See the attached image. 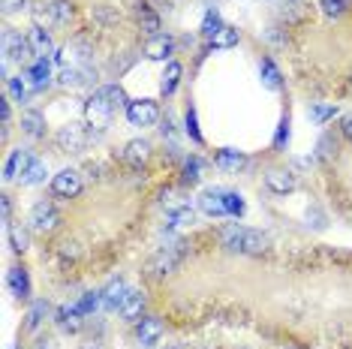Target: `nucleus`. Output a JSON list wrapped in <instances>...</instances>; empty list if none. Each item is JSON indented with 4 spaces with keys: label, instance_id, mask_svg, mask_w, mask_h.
<instances>
[{
    "label": "nucleus",
    "instance_id": "obj_1",
    "mask_svg": "<svg viewBox=\"0 0 352 349\" xmlns=\"http://www.w3.org/2000/svg\"><path fill=\"white\" fill-rule=\"evenodd\" d=\"M220 241L223 247L232 250V253H253V256H259L262 250H265V235L256 232V229H244L238 223H226L220 229Z\"/></svg>",
    "mask_w": 352,
    "mask_h": 349
},
{
    "label": "nucleus",
    "instance_id": "obj_2",
    "mask_svg": "<svg viewBox=\"0 0 352 349\" xmlns=\"http://www.w3.org/2000/svg\"><path fill=\"white\" fill-rule=\"evenodd\" d=\"M111 115H115V102L109 100L106 87L102 91H94L91 97L85 102V121L87 126H94V130H106L111 124Z\"/></svg>",
    "mask_w": 352,
    "mask_h": 349
},
{
    "label": "nucleus",
    "instance_id": "obj_3",
    "mask_svg": "<svg viewBox=\"0 0 352 349\" xmlns=\"http://www.w3.org/2000/svg\"><path fill=\"white\" fill-rule=\"evenodd\" d=\"M28 223H30V229L34 232H52V229H58V223H60V214H58V208H54L52 202H36L34 208H30V217H28Z\"/></svg>",
    "mask_w": 352,
    "mask_h": 349
},
{
    "label": "nucleus",
    "instance_id": "obj_4",
    "mask_svg": "<svg viewBox=\"0 0 352 349\" xmlns=\"http://www.w3.org/2000/svg\"><path fill=\"white\" fill-rule=\"evenodd\" d=\"M126 121L133 126H154L160 121V106L154 100H130V106H126Z\"/></svg>",
    "mask_w": 352,
    "mask_h": 349
},
{
    "label": "nucleus",
    "instance_id": "obj_5",
    "mask_svg": "<svg viewBox=\"0 0 352 349\" xmlns=\"http://www.w3.org/2000/svg\"><path fill=\"white\" fill-rule=\"evenodd\" d=\"M58 145H60V150H69V154L85 150V145H87V126L78 124V121L63 124L58 130Z\"/></svg>",
    "mask_w": 352,
    "mask_h": 349
},
{
    "label": "nucleus",
    "instance_id": "obj_6",
    "mask_svg": "<svg viewBox=\"0 0 352 349\" xmlns=\"http://www.w3.org/2000/svg\"><path fill=\"white\" fill-rule=\"evenodd\" d=\"M0 49H3V60H28V58H34L28 36H21L19 30H6L3 39H0Z\"/></svg>",
    "mask_w": 352,
    "mask_h": 349
},
{
    "label": "nucleus",
    "instance_id": "obj_7",
    "mask_svg": "<svg viewBox=\"0 0 352 349\" xmlns=\"http://www.w3.org/2000/svg\"><path fill=\"white\" fill-rule=\"evenodd\" d=\"M91 54H94V49H91V43L87 39H73V43H67L60 49V54H58V60L63 63V67H87V60H91Z\"/></svg>",
    "mask_w": 352,
    "mask_h": 349
},
{
    "label": "nucleus",
    "instance_id": "obj_8",
    "mask_svg": "<svg viewBox=\"0 0 352 349\" xmlns=\"http://www.w3.org/2000/svg\"><path fill=\"white\" fill-rule=\"evenodd\" d=\"M52 193L60 196V199H76L82 193V174L76 169H63L52 178Z\"/></svg>",
    "mask_w": 352,
    "mask_h": 349
},
{
    "label": "nucleus",
    "instance_id": "obj_9",
    "mask_svg": "<svg viewBox=\"0 0 352 349\" xmlns=\"http://www.w3.org/2000/svg\"><path fill=\"white\" fill-rule=\"evenodd\" d=\"M30 166H34V154H30L28 148H19V150H12V154H10V160H6V166H3V178H6V181L25 178Z\"/></svg>",
    "mask_w": 352,
    "mask_h": 349
},
{
    "label": "nucleus",
    "instance_id": "obj_10",
    "mask_svg": "<svg viewBox=\"0 0 352 349\" xmlns=\"http://www.w3.org/2000/svg\"><path fill=\"white\" fill-rule=\"evenodd\" d=\"M199 208L208 217H229V205H226V190H205L199 196Z\"/></svg>",
    "mask_w": 352,
    "mask_h": 349
},
{
    "label": "nucleus",
    "instance_id": "obj_11",
    "mask_svg": "<svg viewBox=\"0 0 352 349\" xmlns=\"http://www.w3.org/2000/svg\"><path fill=\"white\" fill-rule=\"evenodd\" d=\"M28 43H30V52H34V60H49V54L54 52V43L49 36L45 27H30L28 30Z\"/></svg>",
    "mask_w": 352,
    "mask_h": 349
},
{
    "label": "nucleus",
    "instance_id": "obj_12",
    "mask_svg": "<svg viewBox=\"0 0 352 349\" xmlns=\"http://www.w3.org/2000/svg\"><path fill=\"white\" fill-rule=\"evenodd\" d=\"M100 295H102V307H106L109 313H115V311H121V307H124V301H126V295H130V289H126L124 280H111L109 286L100 292Z\"/></svg>",
    "mask_w": 352,
    "mask_h": 349
},
{
    "label": "nucleus",
    "instance_id": "obj_13",
    "mask_svg": "<svg viewBox=\"0 0 352 349\" xmlns=\"http://www.w3.org/2000/svg\"><path fill=\"white\" fill-rule=\"evenodd\" d=\"M139 344H145V346H154L160 337L166 335V325H163V319L160 316H145V319L139 322Z\"/></svg>",
    "mask_w": 352,
    "mask_h": 349
},
{
    "label": "nucleus",
    "instance_id": "obj_14",
    "mask_svg": "<svg viewBox=\"0 0 352 349\" xmlns=\"http://www.w3.org/2000/svg\"><path fill=\"white\" fill-rule=\"evenodd\" d=\"M265 187H268L274 196H286V193H292V190L298 187V184H295V174H292V172L274 169V172L265 174Z\"/></svg>",
    "mask_w": 352,
    "mask_h": 349
},
{
    "label": "nucleus",
    "instance_id": "obj_15",
    "mask_svg": "<svg viewBox=\"0 0 352 349\" xmlns=\"http://www.w3.org/2000/svg\"><path fill=\"white\" fill-rule=\"evenodd\" d=\"M91 78H97V73H94L91 67H63L58 73V82L63 87H78V85H87Z\"/></svg>",
    "mask_w": 352,
    "mask_h": 349
},
{
    "label": "nucleus",
    "instance_id": "obj_16",
    "mask_svg": "<svg viewBox=\"0 0 352 349\" xmlns=\"http://www.w3.org/2000/svg\"><path fill=\"white\" fill-rule=\"evenodd\" d=\"M148 157H151V145L145 139H133V142H126V148H124V160L133 166V169H142V166L148 163Z\"/></svg>",
    "mask_w": 352,
    "mask_h": 349
},
{
    "label": "nucleus",
    "instance_id": "obj_17",
    "mask_svg": "<svg viewBox=\"0 0 352 349\" xmlns=\"http://www.w3.org/2000/svg\"><path fill=\"white\" fill-rule=\"evenodd\" d=\"M145 307H148V301L142 292H130L124 301V307H121V316L126 322H142L145 319Z\"/></svg>",
    "mask_w": 352,
    "mask_h": 349
},
{
    "label": "nucleus",
    "instance_id": "obj_18",
    "mask_svg": "<svg viewBox=\"0 0 352 349\" xmlns=\"http://www.w3.org/2000/svg\"><path fill=\"white\" fill-rule=\"evenodd\" d=\"M25 78L30 85V91H43L52 78V69H49V60H34L30 67L25 69Z\"/></svg>",
    "mask_w": 352,
    "mask_h": 349
},
{
    "label": "nucleus",
    "instance_id": "obj_19",
    "mask_svg": "<svg viewBox=\"0 0 352 349\" xmlns=\"http://www.w3.org/2000/svg\"><path fill=\"white\" fill-rule=\"evenodd\" d=\"M214 166L223 169V172H238V169L247 166V157L235 148H223V150H217V157H214Z\"/></svg>",
    "mask_w": 352,
    "mask_h": 349
},
{
    "label": "nucleus",
    "instance_id": "obj_20",
    "mask_svg": "<svg viewBox=\"0 0 352 349\" xmlns=\"http://www.w3.org/2000/svg\"><path fill=\"white\" fill-rule=\"evenodd\" d=\"M175 49V39L172 36H166V34H157V36H151L148 39V45H145V54L151 60H166L172 54Z\"/></svg>",
    "mask_w": 352,
    "mask_h": 349
},
{
    "label": "nucleus",
    "instance_id": "obj_21",
    "mask_svg": "<svg viewBox=\"0 0 352 349\" xmlns=\"http://www.w3.org/2000/svg\"><path fill=\"white\" fill-rule=\"evenodd\" d=\"M135 19H139V27L145 30L148 36H157L160 34V15L151 10L148 3H142V0L135 3Z\"/></svg>",
    "mask_w": 352,
    "mask_h": 349
},
{
    "label": "nucleus",
    "instance_id": "obj_22",
    "mask_svg": "<svg viewBox=\"0 0 352 349\" xmlns=\"http://www.w3.org/2000/svg\"><path fill=\"white\" fill-rule=\"evenodd\" d=\"M21 130H25L30 139H43L45 136V117L39 115L36 109H28V112L21 115Z\"/></svg>",
    "mask_w": 352,
    "mask_h": 349
},
{
    "label": "nucleus",
    "instance_id": "obj_23",
    "mask_svg": "<svg viewBox=\"0 0 352 349\" xmlns=\"http://www.w3.org/2000/svg\"><path fill=\"white\" fill-rule=\"evenodd\" d=\"M178 265H181V253H175L172 247H166L154 262H151V271H154V274H172Z\"/></svg>",
    "mask_w": 352,
    "mask_h": 349
},
{
    "label": "nucleus",
    "instance_id": "obj_24",
    "mask_svg": "<svg viewBox=\"0 0 352 349\" xmlns=\"http://www.w3.org/2000/svg\"><path fill=\"white\" fill-rule=\"evenodd\" d=\"M10 289L15 298H30V277L25 268H12L10 271Z\"/></svg>",
    "mask_w": 352,
    "mask_h": 349
},
{
    "label": "nucleus",
    "instance_id": "obj_25",
    "mask_svg": "<svg viewBox=\"0 0 352 349\" xmlns=\"http://www.w3.org/2000/svg\"><path fill=\"white\" fill-rule=\"evenodd\" d=\"M181 76H184L181 63H175V60H172L169 67H166V73H163V85H160V87H163V93H166V97H172V93H175V87H178Z\"/></svg>",
    "mask_w": 352,
    "mask_h": 349
},
{
    "label": "nucleus",
    "instance_id": "obj_26",
    "mask_svg": "<svg viewBox=\"0 0 352 349\" xmlns=\"http://www.w3.org/2000/svg\"><path fill=\"white\" fill-rule=\"evenodd\" d=\"M52 15H54V25H67V21L76 15L73 0H54V3H52Z\"/></svg>",
    "mask_w": 352,
    "mask_h": 349
},
{
    "label": "nucleus",
    "instance_id": "obj_27",
    "mask_svg": "<svg viewBox=\"0 0 352 349\" xmlns=\"http://www.w3.org/2000/svg\"><path fill=\"white\" fill-rule=\"evenodd\" d=\"M238 39H241V34H238L235 27H226V25H223L220 34L211 39V45H214V49H232V45H238Z\"/></svg>",
    "mask_w": 352,
    "mask_h": 349
},
{
    "label": "nucleus",
    "instance_id": "obj_28",
    "mask_svg": "<svg viewBox=\"0 0 352 349\" xmlns=\"http://www.w3.org/2000/svg\"><path fill=\"white\" fill-rule=\"evenodd\" d=\"M319 10H322L325 19H340L349 10V0H319Z\"/></svg>",
    "mask_w": 352,
    "mask_h": 349
},
{
    "label": "nucleus",
    "instance_id": "obj_29",
    "mask_svg": "<svg viewBox=\"0 0 352 349\" xmlns=\"http://www.w3.org/2000/svg\"><path fill=\"white\" fill-rule=\"evenodd\" d=\"M259 73H262V82H265L268 87H271V91H277V87H280V69L274 67V60H262V67H259Z\"/></svg>",
    "mask_w": 352,
    "mask_h": 349
},
{
    "label": "nucleus",
    "instance_id": "obj_30",
    "mask_svg": "<svg viewBox=\"0 0 352 349\" xmlns=\"http://www.w3.org/2000/svg\"><path fill=\"white\" fill-rule=\"evenodd\" d=\"M223 30V21H220V15L217 12H208L205 15V21H202V36L205 39H214Z\"/></svg>",
    "mask_w": 352,
    "mask_h": 349
},
{
    "label": "nucleus",
    "instance_id": "obj_31",
    "mask_svg": "<svg viewBox=\"0 0 352 349\" xmlns=\"http://www.w3.org/2000/svg\"><path fill=\"white\" fill-rule=\"evenodd\" d=\"M45 181V163H39V160H34V166L28 169V174L21 178V184H28V187H34V184H43Z\"/></svg>",
    "mask_w": 352,
    "mask_h": 349
},
{
    "label": "nucleus",
    "instance_id": "obj_32",
    "mask_svg": "<svg viewBox=\"0 0 352 349\" xmlns=\"http://www.w3.org/2000/svg\"><path fill=\"white\" fill-rule=\"evenodd\" d=\"M6 82H10V93H12L15 100H21V102L28 100L30 85H28V78H25V76H19V78H6Z\"/></svg>",
    "mask_w": 352,
    "mask_h": 349
},
{
    "label": "nucleus",
    "instance_id": "obj_33",
    "mask_svg": "<svg viewBox=\"0 0 352 349\" xmlns=\"http://www.w3.org/2000/svg\"><path fill=\"white\" fill-rule=\"evenodd\" d=\"M45 311H49V304L45 301H36L34 307H30V313H28V322H25V328L28 331H34L39 322H43V316H45Z\"/></svg>",
    "mask_w": 352,
    "mask_h": 349
},
{
    "label": "nucleus",
    "instance_id": "obj_34",
    "mask_svg": "<svg viewBox=\"0 0 352 349\" xmlns=\"http://www.w3.org/2000/svg\"><path fill=\"white\" fill-rule=\"evenodd\" d=\"M10 244L15 253H25L30 247V235L25 232V229H10Z\"/></svg>",
    "mask_w": 352,
    "mask_h": 349
},
{
    "label": "nucleus",
    "instance_id": "obj_35",
    "mask_svg": "<svg viewBox=\"0 0 352 349\" xmlns=\"http://www.w3.org/2000/svg\"><path fill=\"white\" fill-rule=\"evenodd\" d=\"M316 150H319V160H331V157L334 154H338V142H334L331 136H322V139H319V145H316Z\"/></svg>",
    "mask_w": 352,
    "mask_h": 349
},
{
    "label": "nucleus",
    "instance_id": "obj_36",
    "mask_svg": "<svg viewBox=\"0 0 352 349\" xmlns=\"http://www.w3.org/2000/svg\"><path fill=\"white\" fill-rule=\"evenodd\" d=\"M97 304H102V295H100V292H87V295H85V298L76 304V311L82 313V316H87V313H91Z\"/></svg>",
    "mask_w": 352,
    "mask_h": 349
},
{
    "label": "nucleus",
    "instance_id": "obj_37",
    "mask_svg": "<svg viewBox=\"0 0 352 349\" xmlns=\"http://www.w3.org/2000/svg\"><path fill=\"white\" fill-rule=\"evenodd\" d=\"M226 205H229V217H241L244 214V199L238 193H226Z\"/></svg>",
    "mask_w": 352,
    "mask_h": 349
},
{
    "label": "nucleus",
    "instance_id": "obj_38",
    "mask_svg": "<svg viewBox=\"0 0 352 349\" xmlns=\"http://www.w3.org/2000/svg\"><path fill=\"white\" fill-rule=\"evenodd\" d=\"M169 220L175 226H187V223H193V211H190V208H178V211L169 214Z\"/></svg>",
    "mask_w": 352,
    "mask_h": 349
},
{
    "label": "nucleus",
    "instance_id": "obj_39",
    "mask_svg": "<svg viewBox=\"0 0 352 349\" xmlns=\"http://www.w3.org/2000/svg\"><path fill=\"white\" fill-rule=\"evenodd\" d=\"M334 112H338V109H334V106H314V109H310V115H314V121H319V124H325L328 117H334Z\"/></svg>",
    "mask_w": 352,
    "mask_h": 349
},
{
    "label": "nucleus",
    "instance_id": "obj_40",
    "mask_svg": "<svg viewBox=\"0 0 352 349\" xmlns=\"http://www.w3.org/2000/svg\"><path fill=\"white\" fill-rule=\"evenodd\" d=\"M199 166H202V163H199L196 157H193V160H187V166H184V181H190V184L199 181Z\"/></svg>",
    "mask_w": 352,
    "mask_h": 349
},
{
    "label": "nucleus",
    "instance_id": "obj_41",
    "mask_svg": "<svg viewBox=\"0 0 352 349\" xmlns=\"http://www.w3.org/2000/svg\"><path fill=\"white\" fill-rule=\"evenodd\" d=\"M187 133L193 136V142H202V133H199V126H196V112L193 109H187Z\"/></svg>",
    "mask_w": 352,
    "mask_h": 349
},
{
    "label": "nucleus",
    "instance_id": "obj_42",
    "mask_svg": "<svg viewBox=\"0 0 352 349\" xmlns=\"http://www.w3.org/2000/svg\"><path fill=\"white\" fill-rule=\"evenodd\" d=\"M106 93H109V100L115 102V109H118V106H130V100L124 97V91H121V87H106Z\"/></svg>",
    "mask_w": 352,
    "mask_h": 349
},
{
    "label": "nucleus",
    "instance_id": "obj_43",
    "mask_svg": "<svg viewBox=\"0 0 352 349\" xmlns=\"http://www.w3.org/2000/svg\"><path fill=\"white\" fill-rule=\"evenodd\" d=\"M0 6H3V12L10 15V12H19V10H25V6H28V0H0Z\"/></svg>",
    "mask_w": 352,
    "mask_h": 349
},
{
    "label": "nucleus",
    "instance_id": "obj_44",
    "mask_svg": "<svg viewBox=\"0 0 352 349\" xmlns=\"http://www.w3.org/2000/svg\"><path fill=\"white\" fill-rule=\"evenodd\" d=\"M340 133H343V139H346V142H352V112H349V115H343Z\"/></svg>",
    "mask_w": 352,
    "mask_h": 349
},
{
    "label": "nucleus",
    "instance_id": "obj_45",
    "mask_svg": "<svg viewBox=\"0 0 352 349\" xmlns=\"http://www.w3.org/2000/svg\"><path fill=\"white\" fill-rule=\"evenodd\" d=\"M0 205H3V223H10V214H12V205H10V199H0Z\"/></svg>",
    "mask_w": 352,
    "mask_h": 349
},
{
    "label": "nucleus",
    "instance_id": "obj_46",
    "mask_svg": "<svg viewBox=\"0 0 352 349\" xmlns=\"http://www.w3.org/2000/svg\"><path fill=\"white\" fill-rule=\"evenodd\" d=\"M349 91H352V82H349Z\"/></svg>",
    "mask_w": 352,
    "mask_h": 349
},
{
    "label": "nucleus",
    "instance_id": "obj_47",
    "mask_svg": "<svg viewBox=\"0 0 352 349\" xmlns=\"http://www.w3.org/2000/svg\"><path fill=\"white\" fill-rule=\"evenodd\" d=\"M85 349H94V346H85Z\"/></svg>",
    "mask_w": 352,
    "mask_h": 349
}]
</instances>
